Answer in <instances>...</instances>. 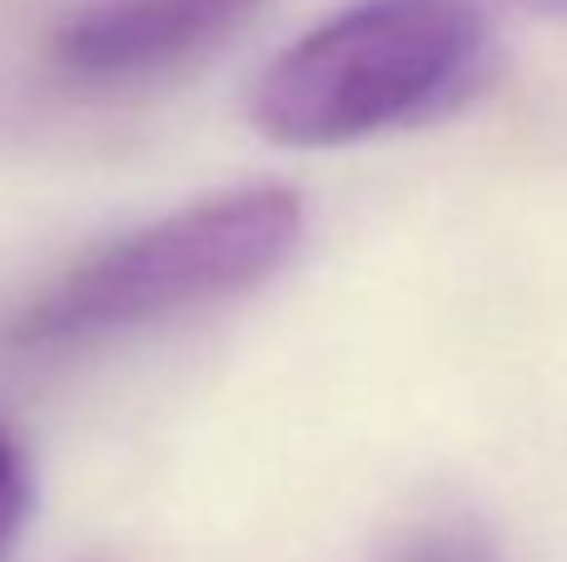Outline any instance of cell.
<instances>
[{"instance_id":"obj_1","label":"cell","mask_w":567,"mask_h":562,"mask_svg":"<svg viewBox=\"0 0 567 562\" xmlns=\"http://www.w3.org/2000/svg\"><path fill=\"white\" fill-rule=\"evenodd\" d=\"M483 45L473 0H359L299 35L255 85V125L293 149H329L419 119Z\"/></svg>"},{"instance_id":"obj_4","label":"cell","mask_w":567,"mask_h":562,"mask_svg":"<svg viewBox=\"0 0 567 562\" xmlns=\"http://www.w3.org/2000/svg\"><path fill=\"white\" fill-rule=\"evenodd\" d=\"M25 518H30V468L20 444L0 428V562L16 548Z\"/></svg>"},{"instance_id":"obj_6","label":"cell","mask_w":567,"mask_h":562,"mask_svg":"<svg viewBox=\"0 0 567 562\" xmlns=\"http://www.w3.org/2000/svg\"><path fill=\"white\" fill-rule=\"evenodd\" d=\"M528 6H538V10H558V15H567V0H528Z\"/></svg>"},{"instance_id":"obj_2","label":"cell","mask_w":567,"mask_h":562,"mask_svg":"<svg viewBox=\"0 0 567 562\" xmlns=\"http://www.w3.org/2000/svg\"><path fill=\"white\" fill-rule=\"evenodd\" d=\"M303 205L284 185H249L165 215L90 254L20 314V344H70L140 329L245 294L299 249Z\"/></svg>"},{"instance_id":"obj_5","label":"cell","mask_w":567,"mask_h":562,"mask_svg":"<svg viewBox=\"0 0 567 562\" xmlns=\"http://www.w3.org/2000/svg\"><path fill=\"white\" fill-rule=\"evenodd\" d=\"M393 562H498V558H493V548L478 533L443 528V533H423L419 543H409Z\"/></svg>"},{"instance_id":"obj_3","label":"cell","mask_w":567,"mask_h":562,"mask_svg":"<svg viewBox=\"0 0 567 562\" xmlns=\"http://www.w3.org/2000/svg\"><path fill=\"white\" fill-rule=\"evenodd\" d=\"M265 0H100L55 30V60L80 80H140L245 30Z\"/></svg>"}]
</instances>
